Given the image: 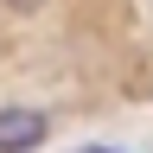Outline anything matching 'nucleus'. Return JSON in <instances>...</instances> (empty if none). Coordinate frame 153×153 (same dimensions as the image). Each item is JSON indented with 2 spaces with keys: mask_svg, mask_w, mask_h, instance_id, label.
<instances>
[{
  "mask_svg": "<svg viewBox=\"0 0 153 153\" xmlns=\"http://www.w3.org/2000/svg\"><path fill=\"white\" fill-rule=\"evenodd\" d=\"M51 121L38 108H0V153H38Z\"/></svg>",
  "mask_w": 153,
  "mask_h": 153,
  "instance_id": "obj_1",
  "label": "nucleus"
},
{
  "mask_svg": "<svg viewBox=\"0 0 153 153\" xmlns=\"http://www.w3.org/2000/svg\"><path fill=\"white\" fill-rule=\"evenodd\" d=\"M7 7H13V13H38L45 0H7Z\"/></svg>",
  "mask_w": 153,
  "mask_h": 153,
  "instance_id": "obj_2",
  "label": "nucleus"
},
{
  "mask_svg": "<svg viewBox=\"0 0 153 153\" xmlns=\"http://www.w3.org/2000/svg\"><path fill=\"white\" fill-rule=\"evenodd\" d=\"M83 153H108V147H83Z\"/></svg>",
  "mask_w": 153,
  "mask_h": 153,
  "instance_id": "obj_3",
  "label": "nucleus"
}]
</instances>
